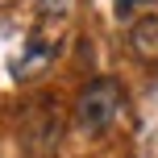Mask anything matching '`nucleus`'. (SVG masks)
<instances>
[{
	"label": "nucleus",
	"mask_w": 158,
	"mask_h": 158,
	"mask_svg": "<svg viewBox=\"0 0 158 158\" xmlns=\"http://www.w3.org/2000/svg\"><path fill=\"white\" fill-rule=\"evenodd\" d=\"M121 100H125V92H121L117 79L112 75H96L75 96V125L83 133H92V137L104 133V129H112V121L121 117Z\"/></svg>",
	"instance_id": "nucleus-1"
},
{
	"label": "nucleus",
	"mask_w": 158,
	"mask_h": 158,
	"mask_svg": "<svg viewBox=\"0 0 158 158\" xmlns=\"http://www.w3.org/2000/svg\"><path fill=\"white\" fill-rule=\"evenodd\" d=\"M21 137H25V150H29L33 158H54L58 142H63V117H58L54 100H38L25 108L21 117Z\"/></svg>",
	"instance_id": "nucleus-2"
},
{
	"label": "nucleus",
	"mask_w": 158,
	"mask_h": 158,
	"mask_svg": "<svg viewBox=\"0 0 158 158\" xmlns=\"http://www.w3.org/2000/svg\"><path fill=\"white\" fill-rule=\"evenodd\" d=\"M129 50L142 63H158V13H142L129 25Z\"/></svg>",
	"instance_id": "nucleus-3"
},
{
	"label": "nucleus",
	"mask_w": 158,
	"mask_h": 158,
	"mask_svg": "<svg viewBox=\"0 0 158 158\" xmlns=\"http://www.w3.org/2000/svg\"><path fill=\"white\" fill-rule=\"evenodd\" d=\"M46 63H50V50H29V54L21 58V67H17V79H29V75L46 71Z\"/></svg>",
	"instance_id": "nucleus-4"
},
{
	"label": "nucleus",
	"mask_w": 158,
	"mask_h": 158,
	"mask_svg": "<svg viewBox=\"0 0 158 158\" xmlns=\"http://www.w3.org/2000/svg\"><path fill=\"white\" fill-rule=\"evenodd\" d=\"M133 4H142V0H121V8H133Z\"/></svg>",
	"instance_id": "nucleus-5"
}]
</instances>
